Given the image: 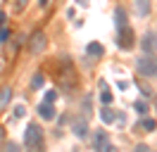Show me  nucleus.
Returning <instances> with one entry per match:
<instances>
[{
	"instance_id": "23",
	"label": "nucleus",
	"mask_w": 157,
	"mask_h": 152,
	"mask_svg": "<svg viewBox=\"0 0 157 152\" xmlns=\"http://www.w3.org/2000/svg\"><path fill=\"white\" fill-rule=\"evenodd\" d=\"M48 2H50V0H38V7L45 10V7H48Z\"/></svg>"
},
{
	"instance_id": "9",
	"label": "nucleus",
	"mask_w": 157,
	"mask_h": 152,
	"mask_svg": "<svg viewBox=\"0 0 157 152\" xmlns=\"http://www.w3.org/2000/svg\"><path fill=\"white\" fill-rule=\"evenodd\" d=\"M114 24H117V28H124V26H128L126 10H124V7H117V10H114Z\"/></svg>"
},
{
	"instance_id": "13",
	"label": "nucleus",
	"mask_w": 157,
	"mask_h": 152,
	"mask_svg": "<svg viewBox=\"0 0 157 152\" xmlns=\"http://www.w3.org/2000/svg\"><path fill=\"white\" fill-rule=\"evenodd\" d=\"M10 100H12V90L10 88H2V90H0V107H7Z\"/></svg>"
},
{
	"instance_id": "22",
	"label": "nucleus",
	"mask_w": 157,
	"mask_h": 152,
	"mask_svg": "<svg viewBox=\"0 0 157 152\" xmlns=\"http://www.w3.org/2000/svg\"><path fill=\"white\" fill-rule=\"evenodd\" d=\"M133 152H147V145H143V142H140V145H136V150Z\"/></svg>"
},
{
	"instance_id": "10",
	"label": "nucleus",
	"mask_w": 157,
	"mask_h": 152,
	"mask_svg": "<svg viewBox=\"0 0 157 152\" xmlns=\"http://www.w3.org/2000/svg\"><path fill=\"white\" fill-rule=\"evenodd\" d=\"M100 119H102V124H114L117 121V116H114V112H112V109H109L107 104H105V107H102V109H100Z\"/></svg>"
},
{
	"instance_id": "19",
	"label": "nucleus",
	"mask_w": 157,
	"mask_h": 152,
	"mask_svg": "<svg viewBox=\"0 0 157 152\" xmlns=\"http://www.w3.org/2000/svg\"><path fill=\"white\" fill-rule=\"evenodd\" d=\"M24 114H26V107H24V104H17V107H14V116L19 119V116H24Z\"/></svg>"
},
{
	"instance_id": "5",
	"label": "nucleus",
	"mask_w": 157,
	"mask_h": 152,
	"mask_svg": "<svg viewBox=\"0 0 157 152\" xmlns=\"http://www.w3.org/2000/svg\"><path fill=\"white\" fill-rule=\"evenodd\" d=\"M140 50L145 52V55H152L157 50V36L150 31V33H145V36L140 38Z\"/></svg>"
},
{
	"instance_id": "12",
	"label": "nucleus",
	"mask_w": 157,
	"mask_h": 152,
	"mask_svg": "<svg viewBox=\"0 0 157 152\" xmlns=\"http://www.w3.org/2000/svg\"><path fill=\"white\" fill-rule=\"evenodd\" d=\"M86 52H88L90 57H100L102 52H105V48L100 45V43H88V48H86Z\"/></svg>"
},
{
	"instance_id": "21",
	"label": "nucleus",
	"mask_w": 157,
	"mask_h": 152,
	"mask_svg": "<svg viewBox=\"0 0 157 152\" xmlns=\"http://www.w3.org/2000/svg\"><path fill=\"white\" fill-rule=\"evenodd\" d=\"M5 152H19V145H17V142H7Z\"/></svg>"
},
{
	"instance_id": "25",
	"label": "nucleus",
	"mask_w": 157,
	"mask_h": 152,
	"mask_svg": "<svg viewBox=\"0 0 157 152\" xmlns=\"http://www.w3.org/2000/svg\"><path fill=\"white\" fill-rule=\"evenodd\" d=\"M2 24H5V14L0 12V26H2Z\"/></svg>"
},
{
	"instance_id": "15",
	"label": "nucleus",
	"mask_w": 157,
	"mask_h": 152,
	"mask_svg": "<svg viewBox=\"0 0 157 152\" xmlns=\"http://www.w3.org/2000/svg\"><path fill=\"white\" fill-rule=\"evenodd\" d=\"M133 109H136L138 114H147V102L145 100H136V102H133Z\"/></svg>"
},
{
	"instance_id": "11",
	"label": "nucleus",
	"mask_w": 157,
	"mask_h": 152,
	"mask_svg": "<svg viewBox=\"0 0 157 152\" xmlns=\"http://www.w3.org/2000/svg\"><path fill=\"white\" fill-rule=\"evenodd\" d=\"M136 12L138 17H147L150 14V0H136Z\"/></svg>"
},
{
	"instance_id": "4",
	"label": "nucleus",
	"mask_w": 157,
	"mask_h": 152,
	"mask_svg": "<svg viewBox=\"0 0 157 152\" xmlns=\"http://www.w3.org/2000/svg\"><path fill=\"white\" fill-rule=\"evenodd\" d=\"M93 147L98 152H112V145H109V135L105 131H98L93 135Z\"/></svg>"
},
{
	"instance_id": "3",
	"label": "nucleus",
	"mask_w": 157,
	"mask_h": 152,
	"mask_svg": "<svg viewBox=\"0 0 157 152\" xmlns=\"http://www.w3.org/2000/svg\"><path fill=\"white\" fill-rule=\"evenodd\" d=\"M133 31H131V26H124V28H117V45L121 48V50H131L133 48Z\"/></svg>"
},
{
	"instance_id": "16",
	"label": "nucleus",
	"mask_w": 157,
	"mask_h": 152,
	"mask_svg": "<svg viewBox=\"0 0 157 152\" xmlns=\"http://www.w3.org/2000/svg\"><path fill=\"white\" fill-rule=\"evenodd\" d=\"M140 126H143L145 131H155V128H157V121H155V119H147V116H145V119L140 121Z\"/></svg>"
},
{
	"instance_id": "1",
	"label": "nucleus",
	"mask_w": 157,
	"mask_h": 152,
	"mask_svg": "<svg viewBox=\"0 0 157 152\" xmlns=\"http://www.w3.org/2000/svg\"><path fill=\"white\" fill-rule=\"evenodd\" d=\"M24 147L26 152H43V131L36 121H31L24 133Z\"/></svg>"
},
{
	"instance_id": "27",
	"label": "nucleus",
	"mask_w": 157,
	"mask_h": 152,
	"mask_svg": "<svg viewBox=\"0 0 157 152\" xmlns=\"http://www.w3.org/2000/svg\"><path fill=\"white\" fill-rule=\"evenodd\" d=\"M0 138H2V128H0Z\"/></svg>"
},
{
	"instance_id": "18",
	"label": "nucleus",
	"mask_w": 157,
	"mask_h": 152,
	"mask_svg": "<svg viewBox=\"0 0 157 152\" xmlns=\"http://www.w3.org/2000/svg\"><path fill=\"white\" fill-rule=\"evenodd\" d=\"M55 100H57V93H55V90H45V100H43V102H55Z\"/></svg>"
},
{
	"instance_id": "14",
	"label": "nucleus",
	"mask_w": 157,
	"mask_h": 152,
	"mask_svg": "<svg viewBox=\"0 0 157 152\" xmlns=\"http://www.w3.org/2000/svg\"><path fill=\"white\" fill-rule=\"evenodd\" d=\"M100 86H102V93H100V102H102V104H109V102H112V93L107 90V86H105V81H102Z\"/></svg>"
},
{
	"instance_id": "2",
	"label": "nucleus",
	"mask_w": 157,
	"mask_h": 152,
	"mask_svg": "<svg viewBox=\"0 0 157 152\" xmlns=\"http://www.w3.org/2000/svg\"><path fill=\"white\" fill-rule=\"evenodd\" d=\"M136 69H138V74L140 76H147V78H152V76H157V59L155 57H138L136 59Z\"/></svg>"
},
{
	"instance_id": "26",
	"label": "nucleus",
	"mask_w": 157,
	"mask_h": 152,
	"mask_svg": "<svg viewBox=\"0 0 157 152\" xmlns=\"http://www.w3.org/2000/svg\"><path fill=\"white\" fill-rule=\"evenodd\" d=\"M78 2H81V5H83V7H86V5H88V0H78Z\"/></svg>"
},
{
	"instance_id": "20",
	"label": "nucleus",
	"mask_w": 157,
	"mask_h": 152,
	"mask_svg": "<svg viewBox=\"0 0 157 152\" xmlns=\"http://www.w3.org/2000/svg\"><path fill=\"white\" fill-rule=\"evenodd\" d=\"M10 38V28H0V43H7Z\"/></svg>"
},
{
	"instance_id": "8",
	"label": "nucleus",
	"mask_w": 157,
	"mask_h": 152,
	"mask_svg": "<svg viewBox=\"0 0 157 152\" xmlns=\"http://www.w3.org/2000/svg\"><path fill=\"white\" fill-rule=\"evenodd\" d=\"M43 48H45V36L43 33H33V38H31V55H38Z\"/></svg>"
},
{
	"instance_id": "17",
	"label": "nucleus",
	"mask_w": 157,
	"mask_h": 152,
	"mask_svg": "<svg viewBox=\"0 0 157 152\" xmlns=\"http://www.w3.org/2000/svg\"><path fill=\"white\" fill-rule=\"evenodd\" d=\"M43 83H45V76H43V74H33V78H31V86H33V88H40Z\"/></svg>"
},
{
	"instance_id": "7",
	"label": "nucleus",
	"mask_w": 157,
	"mask_h": 152,
	"mask_svg": "<svg viewBox=\"0 0 157 152\" xmlns=\"http://www.w3.org/2000/svg\"><path fill=\"white\" fill-rule=\"evenodd\" d=\"M38 114H40V119L52 121V119H55V107H52L50 102H40L38 104Z\"/></svg>"
},
{
	"instance_id": "6",
	"label": "nucleus",
	"mask_w": 157,
	"mask_h": 152,
	"mask_svg": "<svg viewBox=\"0 0 157 152\" xmlns=\"http://www.w3.org/2000/svg\"><path fill=\"white\" fill-rule=\"evenodd\" d=\"M71 131H74V135H76V138H81V140H83V138L88 135V121H86V119H76V121L71 124Z\"/></svg>"
},
{
	"instance_id": "24",
	"label": "nucleus",
	"mask_w": 157,
	"mask_h": 152,
	"mask_svg": "<svg viewBox=\"0 0 157 152\" xmlns=\"http://www.w3.org/2000/svg\"><path fill=\"white\" fill-rule=\"evenodd\" d=\"M26 2H29V0H17V5H19V7H24Z\"/></svg>"
}]
</instances>
